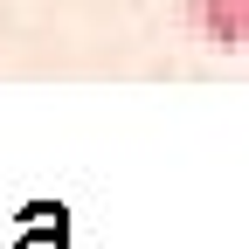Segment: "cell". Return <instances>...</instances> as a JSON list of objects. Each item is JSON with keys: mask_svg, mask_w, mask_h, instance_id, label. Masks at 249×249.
Segmentation results:
<instances>
[{"mask_svg": "<svg viewBox=\"0 0 249 249\" xmlns=\"http://www.w3.org/2000/svg\"><path fill=\"white\" fill-rule=\"evenodd\" d=\"M194 28L214 49H249V0H194Z\"/></svg>", "mask_w": 249, "mask_h": 249, "instance_id": "6da1fadb", "label": "cell"}, {"mask_svg": "<svg viewBox=\"0 0 249 249\" xmlns=\"http://www.w3.org/2000/svg\"><path fill=\"white\" fill-rule=\"evenodd\" d=\"M14 249H70V214H62L55 201H28V208H21Z\"/></svg>", "mask_w": 249, "mask_h": 249, "instance_id": "7a4b0ae2", "label": "cell"}]
</instances>
